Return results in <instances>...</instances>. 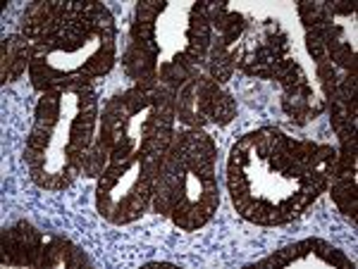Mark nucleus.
<instances>
[{
    "mask_svg": "<svg viewBox=\"0 0 358 269\" xmlns=\"http://www.w3.org/2000/svg\"><path fill=\"white\" fill-rule=\"evenodd\" d=\"M327 10H330L332 15H351L356 10V5L354 3H330Z\"/></svg>",
    "mask_w": 358,
    "mask_h": 269,
    "instance_id": "12",
    "label": "nucleus"
},
{
    "mask_svg": "<svg viewBox=\"0 0 358 269\" xmlns=\"http://www.w3.org/2000/svg\"><path fill=\"white\" fill-rule=\"evenodd\" d=\"M332 200L339 208V213L356 220V176L354 174H339L332 176Z\"/></svg>",
    "mask_w": 358,
    "mask_h": 269,
    "instance_id": "10",
    "label": "nucleus"
},
{
    "mask_svg": "<svg viewBox=\"0 0 358 269\" xmlns=\"http://www.w3.org/2000/svg\"><path fill=\"white\" fill-rule=\"evenodd\" d=\"M29 62H31V43L24 36L3 38V84L15 82L29 72Z\"/></svg>",
    "mask_w": 358,
    "mask_h": 269,
    "instance_id": "8",
    "label": "nucleus"
},
{
    "mask_svg": "<svg viewBox=\"0 0 358 269\" xmlns=\"http://www.w3.org/2000/svg\"><path fill=\"white\" fill-rule=\"evenodd\" d=\"M215 155L217 148L206 129H184L175 131V139L160 160L153 208L170 217L182 231H199L217 213L220 193Z\"/></svg>",
    "mask_w": 358,
    "mask_h": 269,
    "instance_id": "4",
    "label": "nucleus"
},
{
    "mask_svg": "<svg viewBox=\"0 0 358 269\" xmlns=\"http://www.w3.org/2000/svg\"><path fill=\"white\" fill-rule=\"evenodd\" d=\"M236 117V102L229 93H217L215 95V102H213V124L217 127H224L229 124L232 119Z\"/></svg>",
    "mask_w": 358,
    "mask_h": 269,
    "instance_id": "11",
    "label": "nucleus"
},
{
    "mask_svg": "<svg viewBox=\"0 0 358 269\" xmlns=\"http://www.w3.org/2000/svg\"><path fill=\"white\" fill-rule=\"evenodd\" d=\"M86 262H89L86 255L74 243H69L67 238L45 233L41 267H82Z\"/></svg>",
    "mask_w": 358,
    "mask_h": 269,
    "instance_id": "9",
    "label": "nucleus"
},
{
    "mask_svg": "<svg viewBox=\"0 0 358 269\" xmlns=\"http://www.w3.org/2000/svg\"><path fill=\"white\" fill-rule=\"evenodd\" d=\"M337 151L263 127L241 136L227 160V188L236 215L258 226L299 220L327 191Z\"/></svg>",
    "mask_w": 358,
    "mask_h": 269,
    "instance_id": "1",
    "label": "nucleus"
},
{
    "mask_svg": "<svg viewBox=\"0 0 358 269\" xmlns=\"http://www.w3.org/2000/svg\"><path fill=\"white\" fill-rule=\"evenodd\" d=\"M220 86L208 74L194 72L177 91V122L187 129H203L213 122V102Z\"/></svg>",
    "mask_w": 358,
    "mask_h": 269,
    "instance_id": "7",
    "label": "nucleus"
},
{
    "mask_svg": "<svg viewBox=\"0 0 358 269\" xmlns=\"http://www.w3.org/2000/svg\"><path fill=\"white\" fill-rule=\"evenodd\" d=\"M101 129V107L91 86L43 91L24 143L29 176L50 193L65 191L82 176Z\"/></svg>",
    "mask_w": 358,
    "mask_h": 269,
    "instance_id": "2",
    "label": "nucleus"
},
{
    "mask_svg": "<svg viewBox=\"0 0 358 269\" xmlns=\"http://www.w3.org/2000/svg\"><path fill=\"white\" fill-rule=\"evenodd\" d=\"M31 43V41H29ZM117 57V31L103 3H69L53 36L31 43L29 79L38 93L62 86H91L106 77Z\"/></svg>",
    "mask_w": 358,
    "mask_h": 269,
    "instance_id": "3",
    "label": "nucleus"
},
{
    "mask_svg": "<svg viewBox=\"0 0 358 269\" xmlns=\"http://www.w3.org/2000/svg\"><path fill=\"white\" fill-rule=\"evenodd\" d=\"M258 267H342L354 269V262L342 250L322 238H306L256 262Z\"/></svg>",
    "mask_w": 358,
    "mask_h": 269,
    "instance_id": "6",
    "label": "nucleus"
},
{
    "mask_svg": "<svg viewBox=\"0 0 358 269\" xmlns=\"http://www.w3.org/2000/svg\"><path fill=\"white\" fill-rule=\"evenodd\" d=\"M163 155L138 151L124 162L108 164L96 186L98 215L117 226L136 222L153 203Z\"/></svg>",
    "mask_w": 358,
    "mask_h": 269,
    "instance_id": "5",
    "label": "nucleus"
}]
</instances>
